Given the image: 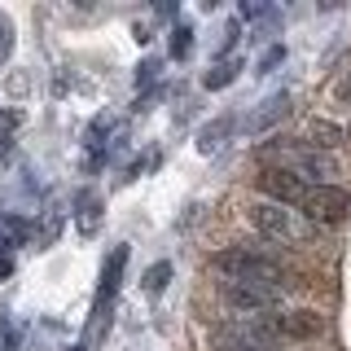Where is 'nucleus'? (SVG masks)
Returning a JSON list of instances; mask_svg holds the SVG:
<instances>
[{"label":"nucleus","mask_w":351,"mask_h":351,"mask_svg":"<svg viewBox=\"0 0 351 351\" xmlns=\"http://www.w3.org/2000/svg\"><path fill=\"white\" fill-rule=\"evenodd\" d=\"M321 334H325V316L312 312V307H294V312L259 316V321L246 325L237 338L250 351H259L263 343H303V338H321Z\"/></svg>","instance_id":"obj_1"},{"label":"nucleus","mask_w":351,"mask_h":351,"mask_svg":"<svg viewBox=\"0 0 351 351\" xmlns=\"http://www.w3.org/2000/svg\"><path fill=\"white\" fill-rule=\"evenodd\" d=\"M211 268L224 272V281H259V285H285V290L294 285V277L281 268V259L263 255V250H246V246L215 250Z\"/></svg>","instance_id":"obj_2"},{"label":"nucleus","mask_w":351,"mask_h":351,"mask_svg":"<svg viewBox=\"0 0 351 351\" xmlns=\"http://www.w3.org/2000/svg\"><path fill=\"white\" fill-rule=\"evenodd\" d=\"M263 154H272L281 171L299 176V180L307 176V184H329V176H338V158H334V154H325L316 145H303V141H272Z\"/></svg>","instance_id":"obj_3"},{"label":"nucleus","mask_w":351,"mask_h":351,"mask_svg":"<svg viewBox=\"0 0 351 351\" xmlns=\"http://www.w3.org/2000/svg\"><path fill=\"white\" fill-rule=\"evenodd\" d=\"M123 268H128V246H114L101 268V285H97V299H93V316H88V334H84V347L93 351L97 343L106 338L110 329V312H114V294H119V281H123Z\"/></svg>","instance_id":"obj_4"},{"label":"nucleus","mask_w":351,"mask_h":351,"mask_svg":"<svg viewBox=\"0 0 351 351\" xmlns=\"http://www.w3.org/2000/svg\"><path fill=\"white\" fill-rule=\"evenodd\" d=\"M250 224L272 241H307L312 237V219H303L299 211H290L281 202H255L250 206Z\"/></svg>","instance_id":"obj_5"},{"label":"nucleus","mask_w":351,"mask_h":351,"mask_svg":"<svg viewBox=\"0 0 351 351\" xmlns=\"http://www.w3.org/2000/svg\"><path fill=\"white\" fill-rule=\"evenodd\" d=\"M294 211L303 219H312V224H343L347 211H351V197L338 184H307Z\"/></svg>","instance_id":"obj_6"},{"label":"nucleus","mask_w":351,"mask_h":351,"mask_svg":"<svg viewBox=\"0 0 351 351\" xmlns=\"http://www.w3.org/2000/svg\"><path fill=\"white\" fill-rule=\"evenodd\" d=\"M219 294H224L228 307H237V312H268V307H277L285 299V285H259V281H224L219 285Z\"/></svg>","instance_id":"obj_7"},{"label":"nucleus","mask_w":351,"mask_h":351,"mask_svg":"<svg viewBox=\"0 0 351 351\" xmlns=\"http://www.w3.org/2000/svg\"><path fill=\"white\" fill-rule=\"evenodd\" d=\"M255 184L268 193V202H281V206H299V197L307 189V180H299V176H290V171H281V167H263Z\"/></svg>","instance_id":"obj_8"},{"label":"nucleus","mask_w":351,"mask_h":351,"mask_svg":"<svg viewBox=\"0 0 351 351\" xmlns=\"http://www.w3.org/2000/svg\"><path fill=\"white\" fill-rule=\"evenodd\" d=\"M101 219H106V197L97 193V189H80L75 193V228H80L84 237H93L97 228H101Z\"/></svg>","instance_id":"obj_9"},{"label":"nucleus","mask_w":351,"mask_h":351,"mask_svg":"<svg viewBox=\"0 0 351 351\" xmlns=\"http://www.w3.org/2000/svg\"><path fill=\"white\" fill-rule=\"evenodd\" d=\"M290 110H294V106H290V93L268 97V101H259V110L246 119V132H250V136H263V132H268V128H277L281 119L290 114Z\"/></svg>","instance_id":"obj_10"},{"label":"nucleus","mask_w":351,"mask_h":351,"mask_svg":"<svg viewBox=\"0 0 351 351\" xmlns=\"http://www.w3.org/2000/svg\"><path fill=\"white\" fill-rule=\"evenodd\" d=\"M233 128H237L233 114H219L215 123H206L202 132H197V154H219V149H224V141L233 136Z\"/></svg>","instance_id":"obj_11"},{"label":"nucleus","mask_w":351,"mask_h":351,"mask_svg":"<svg viewBox=\"0 0 351 351\" xmlns=\"http://www.w3.org/2000/svg\"><path fill=\"white\" fill-rule=\"evenodd\" d=\"M237 71H241V62H237V58H219V62L211 66V71L202 75V88H211V93H219V88H228V84L237 80Z\"/></svg>","instance_id":"obj_12"},{"label":"nucleus","mask_w":351,"mask_h":351,"mask_svg":"<svg viewBox=\"0 0 351 351\" xmlns=\"http://www.w3.org/2000/svg\"><path fill=\"white\" fill-rule=\"evenodd\" d=\"M27 241V224L14 215H0V255H9L14 246H22Z\"/></svg>","instance_id":"obj_13"},{"label":"nucleus","mask_w":351,"mask_h":351,"mask_svg":"<svg viewBox=\"0 0 351 351\" xmlns=\"http://www.w3.org/2000/svg\"><path fill=\"white\" fill-rule=\"evenodd\" d=\"M167 281H171V263L167 259H158V263H149L145 268V277H141V285H145L149 294H158V290H167Z\"/></svg>","instance_id":"obj_14"},{"label":"nucleus","mask_w":351,"mask_h":351,"mask_svg":"<svg viewBox=\"0 0 351 351\" xmlns=\"http://www.w3.org/2000/svg\"><path fill=\"white\" fill-rule=\"evenodd\" d=\"M189 49H193V31L184 27V22H176V27H171V58L184 62V58H189Z\"/></svg>","instance_id":"obj_15"},{"label":"nucleus","mask_w":351,"mask_h":351,"mask_svg":"<svg viewBox=\"0 0 351 351\" xmlns=\"http://www.w3.org/2000/svg\"><path fill=\"white\" fill-rule=\"evenodd\" d=\"M9 58H14V22H9V14H0V66Z\"/></svg>","instance_id":"obj_16"},{"label":"nucleus","mask_w":351,"mask_h":351,"mask_svg":"<svg viewBox=\"0 0 351 351\" xmlns=\"http://www.w3.org/2000/svg\"><path fill=\"white\" fill-rule=\"evenodd\" d=\"M312 136H316L312 145L325 149V154H329V145H338V128H334V123H312Z\"/></svg>","instance_id":"obj_17"},{"label":"nucleus","mask_w":351,"mask_h":351,"mask_svg":"<svg viewBox=\"0 0 351 351\" xmlns=\"http://www.w3.org/2000/svg\"><path fill=\"white\" fill-rule=\"evenodd\" d=\"M22 128V110H0V145Z\"/></svg>","instance_id":"obj_18"},{"label":"nucleus","mask_w":351,"mask_h":351,"mask_svg":"<svg viewBox=\"0 0 351 351\" xmlns=\"http://www.w3.org/2000/svg\"><path fill=\"white\" fill-rule=\"evenodd\" d=\"M277 62H285V49H281V44H272V49H268V53H263V58H259V71L268 75V71H272V66H277Z\"/></svg>","instance_id":"obj_19"},{"label":"nucleus","mask_w":351,"mask_h":351,"mask_svg":"<svg viewBox=\"0 0 351 351\" xmlns=\"http://www.w3.org/2000/svg\"><path fill=\"white\" fill-rule=\"evenodd\" d=\"M154 75H158V62H154V58H145L136 66V84H154Z\"/></svg>","instance_id":"obj_20"},{"label":"nucleus","mask_w":351,"mask_h":351,"mask_svg":"<svg viewBox=\"0 0 351 351\" xmlns=\"http://www.w3.org/2000/svg\"><path fill=\"white\" fill-rule=\"evenodd\" d=\"M9 272H14V259H9V255H0V277H9Z\"/></svg>","instance_id":"obj_21"},{"label":"nucleus","mask_w":351,"mask_h":351,"mask_svg":"<svg viewBox=\"0 0 351 351\" xmlns=\"http://www.w3.org/2000/svg\"><path fill=\"white\" fill-rule=\"evenodd\" d=\"M338 97H351V84H343V88H338Z\"/></svg>","instance_id":"obj_22"},{"label":"nucleus","mask_w":351,"mask_h":351,"mask_svg":"<svg viewBox=\"0 0 351 351\" xmlns=\"http://www.w3.org/2000/svg\"><path fill=\"white\" fill-rule=\"evenodd\" d=\"M347 141H351V128H347Z\"/></svg>","instance_id":"obj_23"}]
</instances>
